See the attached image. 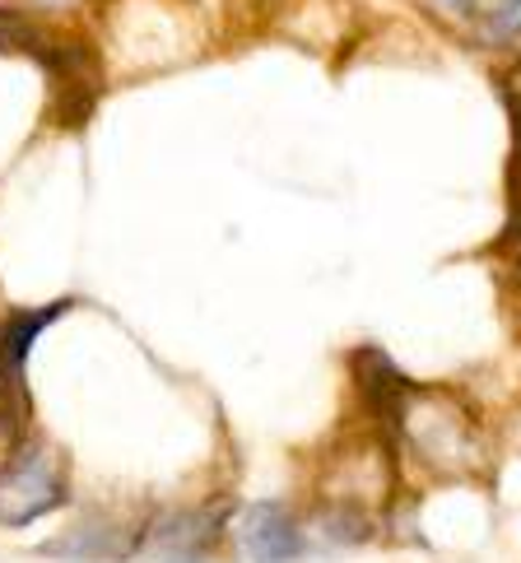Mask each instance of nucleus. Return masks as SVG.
<instances>
[{
    "label": "nucleus",
    "mask_w": 521,
    "mask_h": 563,
    "mask_svg": "<svg viewBox=\"0 0 521 563\" xmlns=\"http://www.w3.org/2000/svg\"><path fill=\"white\" fill-rule=\"evenodd\" d=\"M391 429L400 438V448L419 471H429L437 479H470L485 471L489 442L479 429L475 410L461 396L443 387H410L400 382L396 396L387 400Z\"/></svg>",
    "instance_id": "f257e3e1"
},
{
    "label": "nucleus",
    "mask_w": 521,
    "mask_h": 563,
    "mask_svg": "<svg viewBox=\"0 0 521 563\" xmlns=\"http://www.w3.org/2000/svg\"><path fill=\"white\" fill-rule=\"evenodd\" d=\"M433 5H443V10H452V14H475V5H479V0H433Z\"/></svg>",
    "instance_id": "0eeeda50"
},
{
    "label": "nucleus",
    "mask_w": 521,
    "mask_h": 563,
    "mask_svg": "<svg viewBox=\"0 0 521 563\" xmlns=\"http://www.w3.org/2000/svg\"><path fill=\"white\" fill-rule=\"evenodd\" d=\"M233 540L252 563H293L308 550V531L285 503H252V508L237 517Z\"/></svg>",
    "instance_id": "7ed1b4c3"
},
{
    "label": "nucleus",
    "mask_w": 521,
    "mask_h": 563,
    "mask_svg": "<svg viewBox=\"0 0 521 563\" xmlns=\"http://www.w3.org/2000/svg\"><path fill=\"white\" fill-rule=\"evenodd\" d=\"M33 5H43V10H66V5H75V0H33Z\"/></svg>",
    "instance_id": "6e6552de"
},
{
    "label": "nucleus",
    "mask_w": 521,
    "mask_h": 563,
    "mask_svg": "<svg viewBox=\"0 0 521 563\" xmlns=\"http://www.w3.org/2000/svg\"><path fill=\"white\" fill-rule=\"evenodd\" d=\"M219 536V512H173L149 540V563H200Z\"/></svg>",
    "instance_id": "20e7f679"
},
{
    "label": "nucleus",
    "mask_w": 521,
    "mask_h": 563,
    "mask_svg": "<svg viewBox=\"0 0 521 563\" xmlns=\"http://www.w3.org/2000/svg\"><path fill=\"white\" fill-rule=\"evenodd\" d=\"M70 303H47V308H19V312H5L0 321V377L19 387L24 382V358H29V345L43 335L56 317H62Z\"/></svg>",
    "instance_id": "39448f33"
},
{
    "label": "nucleus",
    "mask_w": 521,
    "mask_h": 563,
    "mask_svg": "<svg viewBox=\"0 0 521 563\" xmlns=\"http://www.w3.org/2000/svg\"><path fill=\"white\" fill-rule=\"evenodd\" d=\"M66 503V466L47 442H33L14 461L0 466V521L29 527Z\"/></svg>",
    "instance_id": "f03ea898"
},
{
    "label": "nucleus",
    "mask_w": 521,
    "mask_h": 563,
    "mask_svg": "<svg viewBox=\"0 0 521 563\" xmlns=\"http://www.w3.org/2000/svg\"><path fill=\"white\" fill-rule=\"evenodd\" d=\"M33 43V24H24L14 10H0V47H29Z\"/></svg>",
    "instance_id": "423d86ee"
}]
</instances>
